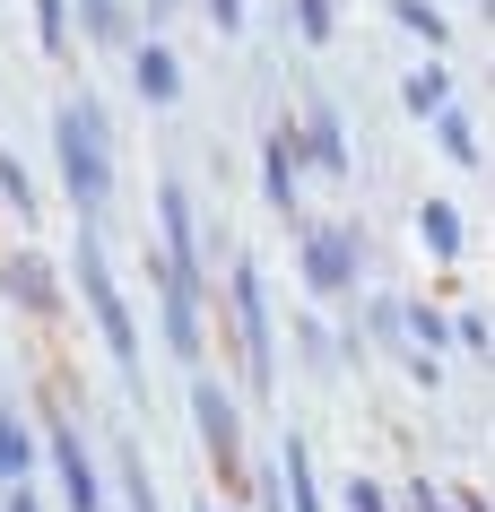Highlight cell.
Masks as SVG:
<instances>
[{
	"label": "cell",
	"instance_id": "cell-1",
	"mask_svg": "<svg viewBox=\"0 0 495 512\" xmlns=\"http://www.w3.org/2000/svg\"><path fill=\"white\" fill-rule=\"evenodd\" d=\"M53 157H61V191L79 217H105L113 200V122L96 96H61L53 113Z\"/></svg>",
	"mask_w": 495,
	"mask_h": 512
},
{
	"label": "cell",
	"instance_id": "cell-2",
	"mask_svg": "<svg viewBox=\"0 0 495 512\" xmlns=\"http://www.w3.org/2000/svg\"><path fill=\"white\" fill-rule=\"evenodd\" d=\"M70 278H79L87 313H96V330H105L113 365H131V374H139V330H131V304H122V287H113V261H105V243H96V235H79V252H70Z\"/></svg>",
	"mask_w": 495,
	"mask_h": 512
},
{
	"label": "cell",
	"instance_id": "cell-3",
	"mask_svg": "<svg viewBox=\"0 0 495 512\" xmlns=\"http://www.w3.org/2000/svg\"><path fill=\"white\" fill-rule=\"evenodd\" d=\"M226 296H235V348H244V382H252V391H270V374H278V322H270V296H261V270H252V261H235Z\"/></svg>",
	"mask_w": 495,
	"mask_h": 512
},
{
	"label": "cell",
	"instance_id": "cell-4",
	"mask_svg": "<svg viewBox=\"0 0 495 512\" xmlns=\"http://www.w3.org/2000/svg\"><path fill=\"white\" fill-rule=\"evenodd\" d=\"M365 278V235L357 226H313L304 235V287L313 296H357Z\"/></svg>",
	"mask_w": 495,
	"mask_h": 512
},
{
	"label": "cell",
	"instance_id": "cell-5",
	"mask_svg": "<svg viewBox=\"0 0 495 512\" xmlns=\"http://www.w3.org/2000/svg\"><path fill=\"white\" fill-rule=\"evenodd\" d=\"M157 287H165V348L183 356V365H200V270H183V261H165L157 252Z\"/></svg>",
	"mask_w": 495,
	"mask_h": 512
},
{
	"label": "cell",
	"instance_id": "cell-6",
	"mask_svg": "<svg viewBox=\"0 0 495 512\" xmlns=\"http://www.w3.org/2000/svg\"><path fill=\"white\" fill-rule=\"evenodd\" d=\"M53 478H61V512H105V486H96L79 426H53Z\"/></svg>",
	"mask_w": 495,
	"mask_h": 512
},
{
	"label": "cell",
	"instance_id": "cell-7",
	"mask_svg": "<svg viewBox=\"0 0 495 512\" xmlns=\"http://www.w3.org/2000/svg\"><path fill=\"white\" fill-rule=\"evenodd\" d=\"M157 226H165V261L200 270V217H192V183H174V174L157 183Z\"/></svg>",
	"mask_w": 495,
	"mask_h": 512
},
{
	"label": "cell",
	"instance_id": "cell-8",
	"mask_svg": "<svg viewBox=\"0 0 495 512\" xmlns=\"http://www.w3.org/2000/svg\"><path fill=\"white\" fill-rule=\"evenodd\" d=\"M192 426H200V443H209V460L235 469V400H226L218 382H200V374H192Z\"/></svg>",
	"mask_w": 495,
	"mask_h": 512
},
{
	"label": "cell",
	"instance_id": "cell-9",
	"mask_svg": "<svg viewBox=\"0 0 495 512\" xmlns=\"http://www.w3.org/2000/svg\"><path fill=\"white\" fill-rule=\"evenodd\" d=\"M278 504L287 512H322V469H313V452H304V434L278 443Z\"/></svg>",
	"mask_w": 495,
	"mask_h": 512
},
{
	"label": "cell",
	"instance_id": "cell-10",
	"mask_svg": "<svg viewBox=\"0 0 495 512\" xmlns=\"http://www.w3.org/2000/svg\"><path fill=\"white\" fill-rule=\"evenodd\" d=\"M0 287H9V296L27 304V313H53V304H61V287H53V261H44V252H9V261H0Z\"/></svg>",
	"mask_w": 495,
	"mask_h": 512
},
{
	"label": "cell",
	"instance_id": "cell-11",
	"mask_svg": "<svg viewBox=\"0 0 495 512\" xmlns=\"http://www.w3.org/2000/svg\"><path fill=\"white\" fill-rule=\"evenodd\" d=\"M131 87L148 96V105H174V96H183V61H174V44H131Z\"/></svg>",
	"mask_w": 495,
	"mask_h": 512
},
{
	"label": "cell",
	"instance_id": "cell-12",
	"mask_svg": "<svg viewBox=\"0 0 495 512\" xmlns=\"http://www.w3.org/2000/svg\"><path fill=\"white\" fill-rule=\"evenodd\" d=\"M304 157H313V165H322V174H348V131H339V113H330V105H313V113H304Z\"/></svg>",
	"mask_w": 495,
	"mask_h": 512
},
{
	"label": "cell",
	"instance_id": "cell-13",
	"mask_svg": "<svg viewBox=\"0 0 495 512\" xmlns=\"http://www.w3.org/2000/svg\"><path fill=\"white\" fill-rule=\"evenodd\" d=\"M261 200H270V209H296V139L287 131L261 139Z\"/></svg>",
	"mask_w": 495,
	"mask_h": 512
},
{
	"label": "cell",
	"instance_id": "cell-14",
	"mask_svg": "<svg viewBox=\"0 0 495 512\" xmlns=\"http://www.w3.org/2000/svg\"><path fill=\"white\" fill-rule=\"evenodd\" d=\"M27 469H35V434H27V417H18V408L0 400V486L27 478Z\"/></svg>",
	"mask_w": 495,
	"mask_h": 512
},
{
	"label": "cell",
	"instance_id": "cell-15",
	"mask_svg": "<svg viewBox=\"0 0 495 512\" xmlns=\"http://www.w3.org/2000/svg\"><path fill=\"white\" fill-rule=\"evenodd\" d=\"M417 235H426L435 261H461V209H452V200H426V209H417Z\"/></svg>",
	"mask_w": 495,
	"mask_h": 512
},
{
	"label": "cell",
	"instance_id": "cell-16",
	"mask_svg": "<svg viewBox=\"0 0 495 512\" xmlns=\"http://www.w3.org/2000/svg\"><path fill=\"white\" fill-rule=\"evenodd\" d=\"M79 27L105 44V53H122V35H131V18H122V0H79Z\"/></svg>",
	"mask_w": 495,
	"mask_h": 512
},
{
	"label": "cell",
	"instance_id": "cell-17",
	"mask_svg": "<svg viewBox=\"0 0 495 512\" xmlns=\"http://www.w3.org/2000/svg\"><path fill=\"white\" fill-rule=\"evenodd\" d=\"M435 139H443V157H452V165H478V131H469V113H461V105H443V113H435Z\"/></svg>",
	"mask_w": 495,
	"mask_h": 512
},
{
	"label": "cell",
	"instance_id": "cell-18",
	"mask_svg": "<svg viewBox=\"0 0 495 512\" xmlns=\"http://www.w3.org/2000/svg\"><path fill=\"white\" fill-rule=\"evenodd\" d=\"M122 512H157V486H148V460L122 452Z\"/></svg>",
	"mask_w": 495,
	"mask_h": 512
},
{
	"label": "cell",
	"instance_id": "cell-19",
	"mask_svg": "<svg viewBox=\"0 0 495 512\" xmlns=\"http://www.w3.org/2000/svg\"><path fill=\"white\" fill-rule=\"evenodd\" d=\"M443 96H452V79H443V70H417V79L400 87V105H409V113H443Z\"/></svg>",
	"mask_w": 495,
	"mask_h": 512
},
{
	"label": "cell",
	"instance_id": "cell-20",
	"mask_svg": "<svg viewBox=\"0 0 495 512\" xmlns=\"http://www.w3.org/2000/svg\"><path fill=\"white\" fill-rule=\"evenodd\" d=\"M35 44H44V53L70 44V0H35Z\"/></svg>",
	"mask_w": 495,
	"mask_h": 512
},
{
	"label": "cell",
	"instance_id": "cell-21",
	"mask_svg": "<svg viewBox=\"0 0 495 512\" xmlns=\"http://www.w3.org/2000/svg\"><path fill=\"white\" fill-rule=\"evenodd\" d=\"M0 200H9L18 217H35V183H27V165L9 157V148H0Z\"/></svg>",
	"mask_w": 495,
	"mask_h": 512
},
{
	"label": "cell",
	"instance_id": "cell-22",
	"mask_svg": "<svg viewBox=\"0 0 495 512\" xmlns=\"http://www.w3.org/2000/svg\"><path fill=\"white\" fill-rule=\"evenodd\" d=\"M391 9H400V27H409V35L443 44V9H435V0H391Z\"/></svg>",
	"mask_w": 495,
	"mask_h": 512
},
{
	"label": "cell",
	"instance_id": "cell-23",
	"mask_svg": "<svg viewBox=\"0 0 495 512\" xmlns=\"http://www.w3.org/2000/svg\"><path fill=\"white\" fill-rule=\"evenodd\" d=\"M296 27H304V44H330L339 9H330V0H296Z\"/></svg>",
	"mask_w": 495,
	"mask_h": 512
},
{
	"label": "cell",
	"instance_id": "cell-24",
	"mask_svg": "<svg viewBox=\"0 0 495 512\" xmlns=\"http://www.w3.org/2000/svg\"><path fill=\"white\" fill-rule=\"evenodd\" d=\"M339 504H348V512H391V504H383V486H374V478H348V486H339Z\"/></svg>",
	"mask_w": 495,
	"mask_h": 512
},
{
	"label": "cell",
	"instance_id": "cell-25",
	"mask_svg": "<svg viewBox=\"0 0 495 512\" xmlns=\"http://www.w3.org/2000/svg\"><path fill=\"white\" fill-rule=\"evenodd\" d=\"M0 512H44V495H35L27 478H9V486H0Z\"/></svg>",
	"mask_w": 495,
	"mask_h": 512
},
{
	"label": "cell",
	"instance_id": "cell-26",
	"mask_svg": "<svg viewBox=\"0 0 495 512\" xmlns=\"http://www.w3.org/2000/svg\"><path fill=\"white\" fill-rule=\"evenodd\" d=\"M296 330H304V339H296L304 365H330V330H322V322H296Z\"/></svg>",
	"mask_w": 495,
	"mask_h": 512
},
{
	"label": "cell",
	"instance_id": "cell-27",
	"mask_svg": "<svg viewBox=\"0 0 495 512\" xmlns=\"http://www.w3.org/2000/svg\"><path fill=\"white\" fill-rule=\"evenodd\" d=\"M209 27H218V35H244V0H209Z\"/></svg>",
	"mask_w": 495,
	"mask_h": 512
},
{
	"label": "cell",
	"instance_id": "cell-28",
	"mask_svg": "<svg viewBox=\"0 0 495 512\" xmlns=\"http://www.w3.org/2000/svg\"><path fill=\"white\" fill-rule=\"evenodd\" d=\"M252 495H261V512H287V504H278V469H261V478H252Z\"/></svg>",
	"mask_w": 495,
	"mask_h": 512
},
{
	"label": "cell",
	"instance_id": "cell-29",
	"mask_svg": "<svg viewBox=\"0 0 495 512\" xmlns=\"http://www.w3.org/2000/svg\"><path fill=\"white\" fill-rule=\"evenodd\" d=\"M174 9H183V0H148V18H174Z\"/></svg>",
	"mask_w": 495,
	"mask_h": 512
}]
</instances>
